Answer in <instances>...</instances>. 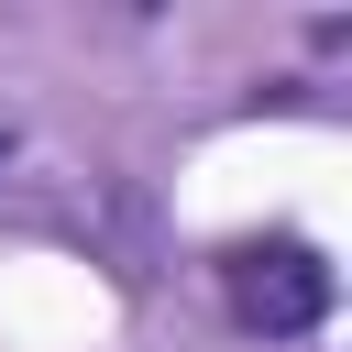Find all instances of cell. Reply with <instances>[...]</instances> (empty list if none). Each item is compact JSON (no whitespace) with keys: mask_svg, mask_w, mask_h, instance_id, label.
<instances>
[{"mask_svg":"<svg viewBox=\"0 0 352 352\" xmlns=\"http://www.w3.org/2000/svg\"><path fill=\"white\" fill-rule=\"evenodd\" d=\"M220 275H231V319L264 330V341H297V330L330 319V264L308 242H242Z\"/></svg>","mask_w":352,"mask_h":352,"instance_id":"6da1fadb","label":"cell"},{"mask_svg":"<svg viewBox=\"0 0 352 352\" xmlns=\"http://www.w3.org/2000/svg\"><path fill=\"white\" fill-rule=\"evenodd\" d=\"M0 154H11V121H0Z\"/></svg>","mask_w":352,"mask_h":352,"instance_id":"7a4b0ae2","label":"cell"}]
</instances>
